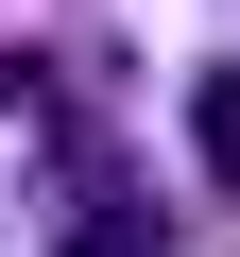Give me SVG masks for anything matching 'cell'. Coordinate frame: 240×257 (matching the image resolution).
Returning a JSON list of instances; mask_svg holds the SVG:
<instances>
[{
    "instance_id": "1",
    "label": "cell",
    "mask_w": 240,
    "mask_h": 257,
    "mask_svg": "<svg viewBox=\"0 0 240 257\" xmlns=\"http://www.w3.org/2000/svg\"><path fill=\"white\" fill-rule=\"evenodd\" d=\"M189 155L240 189V69H189Z\"/></svg>"
},
{
    "instance_id": "2",
    "label": "cell",
    "mask_w": 240,
    "mask_h": 257,
    "mask_svg": "<svg viewBox=\"0 0 240 257\" xmlns=\"http://www.w3.org/2000/svg\"><path fill=\"white\" fill-rule=\"evenodd\" d=\"M0 103H18V69H0Z\"/></svg>"
}]
</instances>
